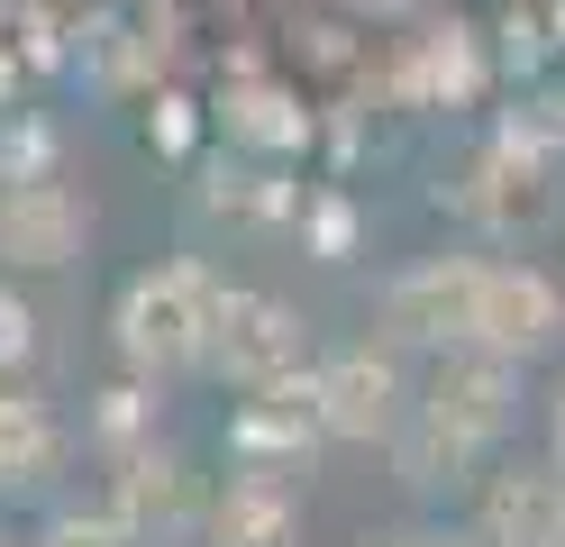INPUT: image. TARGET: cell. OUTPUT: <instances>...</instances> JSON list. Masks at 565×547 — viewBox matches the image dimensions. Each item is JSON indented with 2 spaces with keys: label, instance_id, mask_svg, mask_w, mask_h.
Masks as SVG:
<instances>
[{
  "label": "cell",
  "instance_id": "6da1fadb",
  "mask_svg": "<svg viewBox=\"0 0 565 547\" xmlns=\"http://www.w3.org/2000/svg\"><path fill=\"white\" fill-rule=\"evenodd\" d=\"M520 420V365L483 356V347H456L438 356V375L411 392V420L393 429V465L411 493H447L511 438Z\"/></svg>",
  "mask_w": 565,
  "mask_h": 547
},
{
  "label": "cell",
  "instance_id": "7a4b0ae2",
  "mask_svg": "<svg viewBox=\"0 0 565 547\" xmlns=\"http://www.w3.org/2000/svg\"><path fill=\"white\" fill-rule=\"evenodd\" d=\"M210 311H220L210 265H192V255L147 265L119 292V356H128V375H147V383L192 375V365L210 356Z\"/></svg>",
  "mask_w": 565,
  "mask_h": 547
},
{
  "label": "cell",
  "instance_id": "3957f363",
  "mask_svg": "<svg viewBox=\"0 0 565 547\" xmlns=\"http://www.w3.org/2000/svg\"><path fill=\"white\" fill-rule=\"evenodd\" d=\"M475 292H483V255H429V265L393 274V292H383V338L429 347V356L475 347Z\"/></svg>",
  "mask_w": 565,
  "mask_h": 547
},
{
  "label": "cell",
  "instance_id": "277c9868",
  "mask_svg": "<svg viewBox=\"0 0 565 547\" xmlns=\"http://www.w3.org/2000/svg\"><path fill=\"white\" fill-rule=\"evenodd\" d=\"M210 375H228L237 392H274L301 375V319L274 302V292H228L220 283V311H210Z\"/></svg>",
  "mask_w": 565,
  "mask_h": 547
},
{
  "label": "cell",
  "instance_id": "5b68a950",
  "mask_svg": "<svg viewBox=\"0 0 565 547\" xmlns=\"http://www.w3.org/2000/svg\"><path fill=\"white\" fill-rule=\"evenodd\" d=\"M475 347L502 356V365H539L565 347V292L539 265H483L475 292Z\"/></svg>",
  "mask_w": 565,
  "mask_h": 547
},
{
  "label": "cell",
  "instance_id": "8992f818",
  "mask_svg": "<svg viewBox=\"0 0 565 547\" xmlns=\"http://www.w3.org/2000/svg\"><path fill=\"white\" fill-rule=\"evenodd\" d=\"M310 392H320L329 438H383V448H393V429L411 420V383H402V365L383 356V347L329 356L320 375H310Z\"/></svg>",
  "mask_w": 565,
  "mask_h": 547
},
{
  "label": "cell",
  "instance_id": "52a82bcc",
  "mask_svg": "<svg viewBox=\"0 0 565 547\" xmlns=\"http://www.w3.org/2000/svg\"><path fill=\"white\" fill-rule=\"evenodd\" d=\"M83 238H92V201L64 192L55 173L0 182V255L10 265H64V255H83Z\"/></svg>",
  "mask_w": 565,
  "mask_h": 547
},
{
  "label": "cell",
  "instance_id": "ba28073f",
  "mask_svg": "<svg viewBox=\"0 0 565 547\" xmlns=\"http://www.w3.org/2000/svg\"><path fill=\"white\" fill-rule=\"evenodd\" d=\"M310 438H329V420H320V392H310L301 375H292V383H274V392H256V401L228 420L237 474H282V465H301Z\"/></svg>",
  "mask_w": 565,
  "mask_h": 547
},
{
  "label": "cell",
  "instance_id": "9c48e42d",
  "mask_svg": "<svg viewBox=\"0 0 565 547\" xmlns=\"http://www.w3.org/2000/svg\"><path fill=\"white\" fill-rule=\"evenodd\" d=\"M483 547H565V474L556 465H511L475 511Z\"/></svg>",
  "mask_w": 565,
  "mask_h": 547
},
{
  "label": "cell",
  "instance_id": "30bf717a",
  "mask_svg": "<svg viewBox=\"0 0 565 547\" xmlns=\"http://www.w3.org/2000/svg\"><path fill=\"white\" fill-rule=\"evenodd\" d=\"M210 547H301V493L282 474H228L210 502Z\"/></svg>",
  "mask_w": 565,
  "mask_h": 547
},
{
  "label": "cell",
  "instance_id": "8fae6325",
  "mask_svg": "<svg viewBox=\"0 0 565 547\" xmlns=\"http://www.w3.org/2000/svg\"><path fill=\"white\" fill-rule=\"evenodd\" d=\"M183 511H192V493H183V465H173V456H156V448H128L110 520H119V529L137 538V529H173Z\"/></svg>",
  "mask_w": 565,
  "mask_h": 547
},
{
  "label": "cell",
  "instance_id": "7c38bea8",
  "mask_svg": "<svg viewBox=\"0 0 565 547\" xmlns=\"http://www.w3.org/2000/svg\"><path fill=\"white\" fill-rule=\"evenodd\" d=\"M55 465H64V429L46 420V401H28V392H0V493H19V484H46Z\"/></svg>",
  "mask_w": 565,
  "mask_h": 547
},
{
  "label": "cell",
  "instance_id": "4fadbf2b",
  "mask_svg": "<svg viewBox=\"0 0 565 547\" xmlns=\"http://www.w3.org/2000/svg\"><path fill=\"white\" fill-rule=\"evenodd\" d=\"M28 547H137V538L110 520V511H55V520L28 538Z\"/></svg>",
  "mask_w": 565,
  "mask_h": 547
},
{
  "label": "cell",
  "instance_id": "5bb4252c",
  "mask_svg": "<svg viewBox=\"0 0 565 547\" xmlns=\"http://www.w3.org/2000/svg\"><path fill=\"white\" fill-rule=\"evenodd\" d=\"M19 365H38V311L0 283V375H19Z\"/></svg>",
  "mask_w": 565,
  "mask_h": 547
},
{
  "label": "cell",
  "instance_id": "9a60e30c",
  "mask_svg": "<svg viewBox=\"0 0 565 547\" xmlns=\"http://www.w3.org/2000/svg\"><path fill=\"white\" fill-rule=\"evenodd\" d=\"M547 465L565 474V383H556V401H547Z\"/></svg>",
  "mask_w": 565,
  "mask_h": 547
},
{
  "label": "cell",
  "instance_id": "2e32d148",
  "mask_svg": "<svg viewBox=\"0 0 565 547\" xmlns=\"http://www.w3.org/2000/svg\"><path fill=\"white\" fill-rule=\"evenodd\" d=\"M356 547H438V529H374V538H356Z\"/></svg>",
  "mask_w": 565,
  "mask_h": 547
},
{
  "label": "cell",
  "instance_id": "e0dca14e",
  "mask_svg": "<svg viewBox=\"0 0 565 547\" xmlns=\"http://www.w3.org/2000/svg\"><path fill=\"white\" fill-rule=\"evenodd\" d=\"M0 547H19V538H0Z\"/></svg>",
  "mask_w": 565,
  "mask_h": 547
}]
</instances>
